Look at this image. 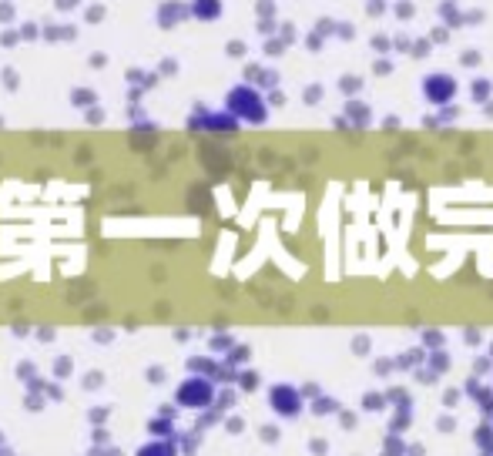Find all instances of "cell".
I'll use <instances>...</instances> for the list:
<instances>
[{"label": "cell", "mask_w": 493, "mask_h": 456, "mask_svg": "<svg viewBox=\"0 0 493 456\" xmlns=\"http://www.w3.org/2000/svg\"><path fill=\"white\" fill-rule=\"evenodd\" d=\"M419 94L430 108H446V104L456 101L460 94V81H456L450 71H430V74L419 81Z\"/></svg>", "instance_id": "6da1fadb"}, {"label": "cell", "mask_w": 493, "mask_h": 456, "mask_svg": "<svg viewBox=\"0 0 493 456\" xmlns=\"http://www.w3.org/2000/svg\"><path fill=\"white\" fill-rule=\"evenodd\" d=\"M228 111L235 114V118H242V121H249V125H262L268 118V108L262 101V94L255 88H245V84L228 91Z\"/></svg>", "instance_id": "7a4b0ae2"}, {"label": "cell", "mask_w": 493, "mask_h": 456, "mask_svg": "<svg viewBox=\"0 0 493 456\" xmlns=\"http://www.w3.org/2000/svg\"><path fill=\"white\" fill-rule=\"evenodd\" d=\"M272 406H276L278 413H285V416H295V413H299V406H302V399L295 396V389H289V386H278V389H272Z\"/></svg>", "instance_id": "3957f363"}]
</instances>
